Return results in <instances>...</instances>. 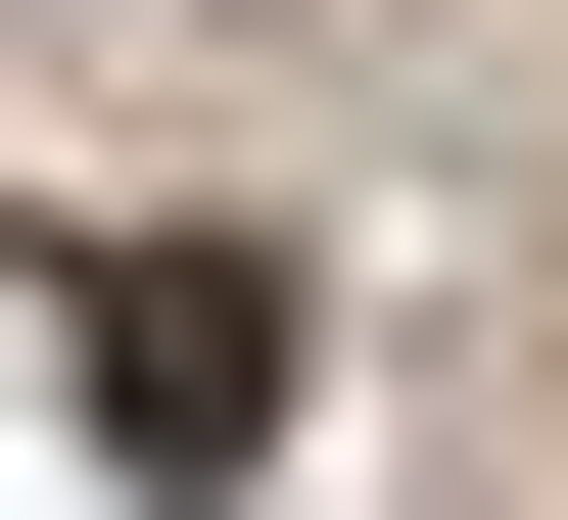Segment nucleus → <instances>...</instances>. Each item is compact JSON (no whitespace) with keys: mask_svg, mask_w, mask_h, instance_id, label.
Segmentation results:
<instances>
[{"mask_svg":"<svg viewBox=\"0 0 568 520\" xmlns=\"http://www.w3.org/2000/svg\"><path fill=\"white\" fill-rule=\"evenodd\" d=\"M0 332H48V284H0Z\"/></svg>","mask_w":568,"mask_h":520,"instance_id":"2","label":"nucleus"},{"mask_svg":"<svg viewBox=\"0 0 568 520\" xmlns=\"http://www.w3.org/2000/svg\"><path fill=\"white\" fill-rule=\"evenodd\" d=\"M48 379H95V473L237 520V473H284V379H332V284H284V237H48Z\"/></svg>","mask_w":568,"mask_h":520,"instance_id":"1","label":"nucleus"}]
</instances>
